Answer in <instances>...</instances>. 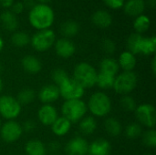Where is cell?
I'll return each mask as SVG.
<instances>
[{"label": "cell", "instance_id": "cell-1", "mask_svg": "<svg viewBox=\"0 0 156 155\" xmlns=\"http://www.w3.org/2000/svg\"><path fill=\"white\" fill-rule=\"evenodd\" d=\"M54 12L46 4H37L30 9L28 20L32 26L38 30L48 29L54 22Z\"/></svg>", "mask_w": 156, "mask_h": 155}, {"label": "cell", "instance_id": "cell-50", "mask_svg": "<svg viewBox=\"0 0 156 155\" xmlns=\"http://www.w3.org/2000/svg\"><path fill=\"white\" fill-rule=\"evenodd\" d=\"M51 155H58V154H51Z\"/></svg>", "mask_w": 156, "mask_h": 155}, {"label": "cell", "instance_id": "cell-15", "mask_svg": "<svg viewBox=\"0 0 156 155\" xmlns=\"http://www.w3.org/2000/svg\"><path fill=\"white\" fill-rule=\"evenodd\" d=\"M112 152V145L111 143L103 139L99 138L93 141L90 144H89V155H110Z\"/></svg>", "mask_w": 156, "mask_h": 155}, {"label": "cell", "instance_id": "cell-13", "mask_svg": "<svg viewBox=\"0 0 156 155\" xmlns=\"http://www.w3.org/2000/svg\"><path fill=\"white\" fill-rule=\"evenodd\" d=\"M57 109L51 104H43L37 111V118L39 122L45 126H51L58 119Z\"/></svg>", "mask_w": 156, "mask_h": 155}, {"label": "cell", "instance_id": "cell-11", "mask_svg": "<svg viewBox=\"0 0 156 155\" xmlns=\"http://www.w3.org/2000/svg\"><path fill=\"white\" fill-rule=\"evenodd\" d=\"M88 150V142L80 136L70 139L65 146V153L67 155H87Z\"/></svg>", "mask_w": 156, "mask_h": 155}, {"label": "cell", "instance_id": "cell-9", "mask_svg": "<svg viewBox=\"0 0 156 155\" xmlns=\"http://www.w3.org/2000/svg\"><path fill=\"white\" fill-rule=\"evenodd\" d=\"M134 111L139 124L148 127L149 129H154L156 122V111L154 105L149 103H144L137 106Z\"/></svg>", "mask_w": 156, "mask_h": 155}, {"label": "cell", "instance_id": "cell-22", "mask_svg": "<svg viewBox=\"0 0 156 155\" xmlns=\"http://www.w3.org/2000/svg\"><path fill=\"white\" fill-rule=\"evenodd\" d=\"M0 20L3 27L7 31H15L18 26V20L15 14L10 11H5L0 15Z\"/></svg>", "mask_w": 156, "mask_h": 155}, {"label": "cell", "instance_id": "cell-49", "mask_svg": "<svg viewBox=\"0 0 156 155\" xmlns=\"http://www.w3.org/2000/svg\"><path fill=\"white\" fill-rule=\"evenodd\" d=\"M1 126H2V124H1V120H0V129H1Z\"/></svg>", "mask_w": 156, "mask_h": 155}, {"label": "cell", "instance_id": "cell-40", "mask_svg": "<svg viewBox=\"0 0 156 155\" xmlns=\"http://www.w3.org/2000/svg\"><path fill=\"white\" fill-rule=\"evenodd\" d=\"M36 128V123L33 122V121H27L24 125L22 126V129H23V132H30L32 131H34Z\"/></svg>", "mask_w": 156, "mask_h": 155}, {"label": "cell", "instance_id": "cell-23", "mask_svg": "<svg viewBox=\"0 0 156 155\" xmlns=\"http://www.w3.org/2000/svg\"><path fill=\"white\" fill-rule=\"evenodd\" d=\"M119 69L120 67L118 62L112 58H103L100 64V72L110 74L112 76H116L119 72Z\"/></svg>", "mask_w": 156, "mask_h": 155}, {"label": "cell", "instance_id": "cell-48", "mask_svg": "<svg viewBox=\"0 0 156 155\" xmlns=\"http://www.w3.org/2000/svg\"><path fill=\"white\" fill-rule=\"evenodd\" d=\"M3 87H4V84H3V80H2V79L0 78V93H1V91L3 90Z\"/></svg>", "mask_w": 156, "mask_h": 155}, {"label": "cell", "instance_id": "cell-46", "mask_svg": "<svg viewBox=\"0 0 156 155\" xmlns=\"http://www.w3.org/2000/svg\"><path fill=\"white\" fill-rule=\"evenodd\" d=\"M3 48H4V40H3V38L0 37V52L3 50Z\"/></svg>", "mask_w": 156, "mask_h": 155}, {"label": "cell", "instance_id": "cell-42", "mask_svg": "<svg viewBox=\"0 0 156 155\" xmlns=\"http://www.w3.org/2000/svg\"><path fill=\"white\" fill-rule=\"evenodd\" d=\"M23 3V5H24V6H26V7H28V8H32V7H34L37 4H36V2H35V0H24V2H22Z\"/></svg>", "mask_w": 156, "mask_h": 155}, {"label": "cell", "instance_id": "cell-16", "mask_svg": "<svg viewBox=\"0 0 156 155\" xmlns=\"http://www.w3.org/2000/svg\"><path fill=\"white\" fill-rule=\"evenodd\" d=\"M21 65L25 71L32 75L38 73L42 69L40 60L37 57L32 55H27L24 57L21 60Z\"/></svg>", "mask_w": 156, "mask_h": 155}, {"label": "cell", "instance_id": "cell-19", "mask_svg": "<svg viewBox=\"0 0 156 155\" xmlns=\"http://www.w3.org/2000/svg\"><path fill=\"white\" fill-rule=\"evenodd\" d=\"M93 24L101 28H107L112 23V16L105 10H99L96 11L91 17Z\"/></svg>", "mask_w": 156, "mask_h": 155}, {"label": "cell", "instance_id": "cell-17", "mask_svg": "<svg viewBox=\"0 0 156 155\" xmlns=\"http://www.w3.org/2000/svg\"><path fill=\"white\" fill-rule=\"evenodd\" d=\"M70 129H71V122L66 118H64L63 116L58 117V119L51 125L52 132L58 137L67 135L70 131Z\"/></svg>", "mask_w": 156, "mask_h": 155}, {"label": "cell", "instance_id": "cell-31", "mask_svg": "<svg viewBox=\"0 0 156 155\" xmlns=\"http://www.w3.org/2000/svg\"><path fill=\"white\" fill-rule=\"evenodd\" d=\"M150 18L145 15H141L136 17L133 22V27L138 34H142L148 30L150 27Z\"/></svg>", "mask_w": 156, "mask_h": 155}, {"label": "cell", "instance_id": "cell-33", "mask_svg": "<svg viewBox=\"0 0 156 155\" xmlns=\"http://www.w3.org/2000/svg\"><path fill=\"white\" fill-rule=\"evenodd\" d=\"M142 132H143V128H142L141 124H139L137 122L130 123L125 129V135H126V137H128L131 140L137 139L138 137H140L142 135Z\"/></svg>", "mask_w": 156, "mask_h": 155}, {"label": "cell", "instance_id": "cell-38", "mask_svg": "<svg viewBox=\"0 0 156 155\" xmlns=\"http://www.w3.org/2000/svg\"><path fill=\"white\" fill-rule=\"evenodd\" d=\"M125 0H103V2L112 9H118L123 6Z\"/></svg>", "mask_w": 156, "mask_h": 155}, {"label": "cell", "instance_id": "cell-29", "mask_svg": "<svg viewBox=\"0 0 156 155\" xmlns=\"http://www.w3.org/2000/svg\"><path fill=\"white\" fill-rule=\"evenodd\" d=\"M80 30L79 24L75 21H66L60 26V32L66 37H74Z\"/></svg>", "mask_w": 156, "mask_h": 155}, {"label": "cell", "instance_id": "cell-32", "mask_svg": "<svg viewBox=\"0 0 156 155\" xmlns=\"http://www.w3.org/2000/svg\"><path fill=\"white\" fill-rule=\"evenodd\" d=\"M11 41H12V44L15 47L23 48V47H26L30 42V37L26 32L17 31V32H15L12 35Z\"/></svg>", "mask_w": 156, "mask_h": 155}, {"label": "cell", "instance_id": "cell-43", "mask_svg": "<svg viewBox=\"0 0 156 155\" xmlns=\"http://www.w3.org/2000/svg\"><path fill=\"white\" fill-rule=\"evenodd\" d=\"M14 0H0V5L3 7H10L13 5Z\"/></svg>", "mask_w": 156, "mask_h": 155}, {"label": "cell", "instance_id": "cell-41", "mask_svg": "<svg viewBox=\"0 0 156 155\" xmlns=\"http://www.w3.org/2000/svg\"><path fill=\"white\" fill-rule=\"evenodd\" d=\"M59 148H60V145L58 142H52L48 145V149L52 153V154H56V153L58 152Z\"/></svg>", "mask_w": 156, "mask_h": 155}, {"label": "cell", "instance_id": "cell-7", "mask_svg": "<svg viewBox=\"0 0 156 155\" xmlns=\"http://www.w3.org/2000/svg\"><path fill=\"white\" fill-rule=\"evenodd\" d=\"M58 87L60 97H62L65 100H80L85 93V89L74 79L69 77Z\"/></svg>", "mask_w": 156, "mask_h": 155}, {"label": "cell", "instance_id": "cell-10", "mask_svg": "<svg viewBox=\"0 0 156 155\" xmlns=\"http://www.w3.org/2000/svg\"><path fill=\"white\" fill-rule=\"evenodd\" d=\"M22 126L16 121H7L1 126L0 135L4 142L12 143L16 142L22 135Z\"/></svg>", "mask_w": 156, "mask_h": 155}, {"label": "cell", "instance_id": "cell-5", "mask_svg": "<svg viewBox=\"0 0 156 155\" xmlns=\"http://www.w3.org/2000/svg\"><path fill=\"white\" fill-rule=\"evenodd\" d=\"M138 78L133 71H123L116 75L112 89L120 95H128L137 86Z\"/></svg>", "mask_w": 156, "mask_h": 155}, {"label": "cell", "instance_id": "cell-2", "mask_svg": "<svg viewBox=\"0 0 156 155\" xmlns=\"http://www.w3.org/2000/svg\"><path fill=\"white\" fill-rule=\"evenodd\" d=\"M87 108L93 116L105 117L112 111V100L104 92L97 91L89 99Z\"/></svg>", "mask_w": 156, "mask_h": 155}, {"label": "cell", "instance_id": "cell-37", "mask_svg": "<svg viewBox=\"0 0 156 155\" xmlns=\"http://www.w3.org/2000/svg\"><path fill=\"white\" fill-rule=\"evenodd\" d=\"M101 48H102L103 51L106 52L107 54H112V53H114V51L116 49L115 43L112 39H108V38L107 39H104L102 41Z\"/></svg>", "mask_w": 156, "mask_h": 155}, {"label": "cell", "instance_id": "cell-20", "mask_svg": "<svg viewBox=\"0 0 156 155\" xmlns=\"http://www.w3.org/2000/svg\"><path fill=\"white\" fill-rule=\"evenodd\" d=\"M27 155H47V147L39 140H30L25 145Z\"/></svg>", "mask_w": 156, "mask_h": 155}, {"label": "cell", "instance_id": "cell-28", "mask_svg": "<svg viewBox=\"0 0 156 155\" xmlns=\"http://www.w3.org/2000/svg\"><path fill=\"white\" fill-rule=\"evenodd\" d=\"M156 50V37H144L141 43L140 48V53L149 56L155 52Z\"/></svg>", "mask_w": 156, "mask_h": 155}, {"label": "cell", "instance_id": "cell-14", "mask_svg": "<svg viewBox=\"0 0 156 155\" xmlns=\"http://www.w3.org/2000/svg\"><path fill=\"white\" fill-rule=\"evenodd\" d=\"M55 49L58 56L63 58H69L76 51L75 45L69 38H60L55 43Z\"/></svg>", "mask_w": 156, "mask_h": 155}, {"label": "cell", "instance_id": "cell-8", "mask_svg": "<svg viewBox=\"0 0 156 155\" xmlns=\"http://www.w3.org/2000/svg\"><path fill=\"white\" fill-rule=\"evenodd\" d=\"M56 36L53 30L51 29H43L38 30L35 33L30 39L32 47L39 52H44L49 49L55 42Z\"/></svg>", "mask_w": 156, "mask_h": 155}, {"label": "cell", "instance_id": "cell-34", "mask_svg": "<svg viewBox=\"0 0 156 155\" xmlns=\"http://www.w3.org/2000/svg\"><path fill=\"white\" fill-rule=\"evenodd\" d=\"M143 143L148 148H154L156 146V132L154 129H149L143 133Z\"/></svg>", "mask_w": 156, "mask_h": 155}, {"label": "cell", "instance_id": "cell-3", "mask_svg": "<svg viewBox=\"0 0 156 155\" xmlns=\"http://www.w3.org/2000/svg\"><path fill=\"white\" fill-rule=\"evenodd\" d=\"M98 72L90 64L80 62L75 66L73 79L79 82L84 89H90L96 85Z\"/></svg>", "mask_w": 156, "mask_h": 155}, {"label": "cell", "instance_id": "cell-24", "mask_svg": "<svg viewBox=\"0 0 156 155\" xmlns=\"http://www.w3.org/2000/svg\"><path fill=\"white\" fill-rule=\"evenodd\" d=\"M80 132L84 135L92 134L97 129V122L93 116H88L82 118L79 124Z\"/></svg>", "mask_w": 156, "mask_h": 155}, {"label": "cell", "instance_id": "cell-12", "mask_svg": "<svg viewBox=\"0 0 156 155\" xmlns=\"http://www.w3.org/2000/svg\"><path fill=\"white\" fill-rule=\"evenodd\" d=\"M37 97L43 104H51L60 97L58 87L55 84L45 85L38 91Z\"/></svg>", "mask_w": 156, "mask_h": 155}, {"label": "cell", "instance_id": "cell-36", "mask_svg": "<svg viewBox=\"0 0 156 155\" xmlns=\"http://www.w3.org/2000/svg\"><path fill=\"white\" fill-rule=\"evenodd\" d=\"M68 78H69L68 73L62 69H56L51 73V79H52L53 82L55 83V85H57V86H59Z\"/></svg>", "mask_w": 156, "mask_h": 155}, {"label": "cell", "instance_id": "cell-6", "mask_svg": "<svg viewBox=\"0 0 156 155\" xmlns=\"http://www.w3.org/2000/svg\"><path fill=\"white\" fill-rule=\"evenodd\" d=\"M22 106L17 101L16 98L10 95L0 96V115L7 120L14 121L21 113Z\"/></svg>", "mask_w": 156, "mask_h": 155}, {"label": "cell", "instance_id": "cell-18", "mask_svg": "<svg viewBox=\"0 0 156 155\" xmlns=\"http://www.w3.org/2000/svg\"><path fill=\"white\" fill-rule=\"evenodd\" d=\"M123 5L124 12L131 16H141L145 9L144 0H128Z\"/></svg>", "mask_w": 156, "mask_h": 155}, {"label": "cell", "instance_id": "cell-25", "mask_svg": "<svg viewBox=\"0 0 156 155\" xmlns=\"http://www.w3.org/2000/svg\"><path fill=\"white\" fill-rule=\"evenodd\" d=\"M104 128L110 136L116 137L122 133V123L116 118H108L104 122Z\"/></svg>", "mask_w": 156, "mask_h": 155}, {"label": "cell", "instance_id": "cell-47", "mask_svg": "<svg viewBox=\"0 0 156 155\" xmlns=\"http://www.w3.org/2000/svg\"><path fill=\"white\" fill-rule=\"evenodd\" d=\"M37 1L40 2V4H46V5H47V3L50 2L51 0H37Z\"/></svg>", "mask_w": 156, "mask_h": 155}, {"label": "cell", "instance_id": "cell-21", "mask_svg": "<svg viewBox=\"0 0 156 155\" xmlns=\"http://www.w3.org/2000/svg\"><path fill=\"white\" fill-rule=\"evenodd\" d=\"M136 62L135 55L130 51H124L120 55L118 64L124 71H133L136 66Z\"/></svg>", "mask_w": 156, "mask_h": 155}, {"label": "cell", "instance_id": "cell-26", "mask_svg": "<svg viewBox=\"0 0 156 155\" xmlns=\"http://www.w3.org/2000/svg\"><path fill=\"white\" fill-rule=\"evenodd\" d=\"M143 38H144V37L141 34H138V33L132 34L127 39V47L129 49L128 51H130L133 55L139 54Z\"/></svg>", "mask_w": 156, "mask_h": 155}, {"label": "cell", "instance_id": "cell-27", "mask_svg": "<svg viewBox=\"0 0 156 155\" xmlns=\"http://www.w3.org/2000/svg\"><path fill=\"white\" fill-rule=\"evenodd\" d=\"M116 76H112L103 72H99L97 76L96 85L101 90H110L113 87L114 79Z\"/></svg>", "mask_w": 156, "mask_h": 155}, {"label": "cell", "instance_id": "cell-44", "mask_svg": "<svg viewBox=\"0 0 156 155\" xmlns=\"http://www.w3.org/2000/svg\"><path fill=\"white\" fill-rule=\"evenodd\" d=\"M151 69H152V72L154 75H155L156 73V58H154L153 60H152V63H151Z\"/></svg>", "mask_w": 156, "mask_h": 155}, {"label": "cell", "instance_id": "cell-35", "mask_svg": "<svg viewBox=\"0 0 156 155\" xmlns=\"http://www.w3.org/2000/svg\"><path fill=\"white\" fill-rule=\"evenodd\" d=\"M120 103H121V106L122 108L125 111H134L135 109H136V101L135 100L129 96V95H123L120 100Z\"/></svg>", "mask_w": 156, "mask_h": 155}, {"label": "cell", "instance_id": "cell-30", "mask_svg": "<svg viewBox=\"0 0 156 155\" xmlns=\"http://www.w3.org/2000/svg\"><path fill=\"white\" fill-rule=\"evenodd\" d=\"M36 98V93L31 89H23L17 94L16 100L20 103V105H28L30 104Z\"/></svg>", "mask_w": 156, "mask_h": 155}, {"label": "cell", "instance_id": "cell-39", "mask_svg": "<svg viewBox=\"0 0 156 155\" xmlns=\"http://www.w3.org/2000/svg\"><path fill=\"white\" fill-rule=\"evenodd\" d=\"M12 6V13L13 14H21L25 8L24 5L22 2H16V3H13Z\"/></svg>", "mask_w": 156, "mask_h": 155}, {"label": "cell", "instance_id": "cell-45", "mask_svg": "<svg viewBox=\"0 0 156 155\" xmlns=\"http://www.w3.org/2000/svg\"><path fill=\"white\" fill-rule=\"evenodd\" d=\"M148 5L151 6V7H154L156 5V0H148Z\"/></svg>", "mask_w": 156, "mask_h": 155}, {"label": "cell", "instance_id": "cell-4", "mask_svg": "<svg viewBox=\"0 0 156 155\" xmlns=\"http://www.w3.org/2000/svg\"><path fill=\"white\" fill-rule=\"evenodd\" d=\"M88 111L87 104L80 100H65L61 107L63 117L69 120L71 123L80 122Z\"/></svg>", "mask_w": 156, "mask_h": 155}]
</instances>
